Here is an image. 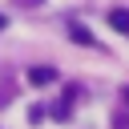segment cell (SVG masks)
<instances>
[{"label": "cell", "mask_w": 129, "mask_h": 129, "mask_svg": "<svg viewBox=\"0 0 129 129\" xmlns=\"http://www.w3.org/2000/svg\"><path fill=\"white\" fill-rule=\"evenodd\" d=\"M56 81V69L52 64H32L28 69V85H52Z\"/></svg>", "instance_id": "obj_1"}, {"label": "cell", "mask_w": 129, "mask_h": 129, "mask_svg": "<svg viewBox=\"0 0 129 129\" xmlns=\"http://www.w3.org/2000/svg\"><path fill=\"white\" fill-rule=\"evenodd\" d=\"M109 24H113L117 32L129 36V8H113V12H109Z\"/></svg>", "instance_id": "obj_2"}, {"label": "cell", "mask_w": 129, "mask_h": 129, "mask_svg": "<svg viewBox=\"0 0 129 129\" xmlns=\"http://www.w3.org/2000/svg\"><path fill=\"white\" fill-rule=\"evenodd\" d=\"M69 36H73L77 44H93V32H89L85 24H69Z\"/></svg>", "instance_id": "obj_3"}, {"label": "cell", "mask_w": 129, "mask_h": 129, "mask_svg": "<svg viewBox=\"0 0 129 129\" xmlns=\"http://www.w3.org/2000/svg\"><path fill=\"white\" fill-rule=\"evenodd\" d=\"M0 28H4V16H0Z\"/></svg>", "instance_id": "obj_4"}, {"label": "cell", "mask_w": 129, "mask_h": 129, "mask_svg": "<svg viewBox=\"0 0 129 129\" xmlns=\"http://www.w3.org/2000/svg\"><path fill=\"white\" fill-rule=\"evenodd\" d=\"M125 101H129V89H125Z\"/></svg>", "instance_id": "obj_5"}]
</instances>
